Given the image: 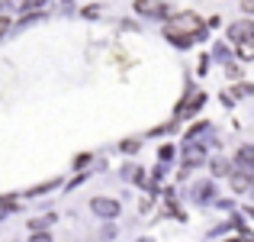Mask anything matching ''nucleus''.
<instances>
[{"label":"nucleus","instance_id":"obj_1","mask_svg":"<svg viewBox=\"0 0 254 242\" xmlns=\"http://www.w3.org/2000/svg\"><path fill=\"white\" fill-rule=\"evenodd\" d=\"M164 39L177 49H190L193 42H203L206 39V23L199 19V13L193 10H180L164 23Z\"/></svg>","mask_w":254,"mask_h":242},{"label":"nucleus","instance_id":"obj_2","mask_svg":"<svg viewBox=\"0 0 254 242\" xmlns=\"http://www.w3.org/2000/svg\"><path fill=\"white\" fill-rule=\"evenodd\" d=\"M135 13L148 19H171V6L168 3H151V0H135Z\"/></svg>","mask_w":254,"mask_h":242},{"label":"nucleus","instance_id":"obj_3","mask_svg":"<svg viewBox=\"0 0 254 242\" xmlns=\"http://www.w3.org/2000/svg\"><path fill=\"white\" fill-rule=\"evenodd\" d=\"M90 210L97 213V217H103V220H113V217H119V200H113V197H93L90 200Z\"/></svg>","mask_w":254,"mask_h":242},{"label":"nucleus","instance_id":"obj_4","mask_svg":"<svg viewBox=\"0 0 254 242\" xmlns=\"http://www.w3.org/2000/svg\"><path fill=\"white\" fill-rule=\"evenodd\" d=\"M199 165H206V145L187 142L184 145V168H199Z\"/></svg>","mask_w":254,"mask_h":242},{"label":"nucleus","instance_id":"obj_5","mask_svg":"<svg viewBox=\"0 0 254 242\" xmlns=\"http://www.w3.org/2000/svg\"><path fill=\"white\" fill-rule=\"evenodd\" d=\"M225 36L232 39V42H245V39H251L254 36V19H235V23L229 26V32H225Z\"/></svg>","mask_w":254,"mask_h":242},{"label":"nucleus","instance_id":"obj_6","mask_svg":"<svg viewBox=\"0 0 254 242\" xmlns=\"http://www.w3.org/2000/svg\"><path fill=\"white\" fill-rule=\"evenodd\" d=\"M235 171H245L254 178V145H242L235 152Z\"/></svg>","mask_w":254,"mask_h":242},{"label":"nucleus","instance_id":"obj_7","mask_svg":"<svg viewBox=\"0 0 254 242\" xmlns=\"http://www.w3.org/2000/svg\"><path fill=\"white\" fill-rule=\"evenodd\" d=\"M190 197L196 200V204H209V200L216 197V184H212V181H196L193 191H190Z\"/></svg>","mask_w":254,"mask_h":242},{"label":"nucleus","instance_id":"obj_8","mask_svg":"<svg viewBox=\"0 0 254 242\" xmlns=\"http://www.w3.org/2000/svg\"><path fill=\"white\" fill-rule=\"evenodd\" d=\"M229 181H232V191H235V194H248L251 184H254V178H251V174H245V171H232Z\"/></svg>","mask_w":254,"mask_h":242},{"label":"nucleus","instance_id":"obj_9","mask_svg":"<svg viewBox=\"0 0 254 242\" xmlns=\"http://www.w3.org/2000/svg\"><path fill=\"white\" fill-rule=\"evenodd\" d=\"M206 165H209L212 178H222V174H232V171H235V168H232V161H225L222 155H219V158H209Z\"/></svg>","mask_w":254,"mask_h":242},{"label":"nucleus","instance_id":"obj_10","mask_svg":"<svg viewBox=\"0 0 254 242\" xmlns=\"http://www.w3.org/2000/svg\"><path fill=\"white\" fill-rule=\"evenodd\" d=\"M212 58H216L219 65H229V62H232V52H229V45H225V42H216V45H212Z\"/></svg>","mask_w":254,"mask_h":242},{"label":"nucleus","instance_id":"obj_11","mask_svg":"<svg viewBox=\"0 0 254 242\" xmlns=\"http://www.w3.org/2000/svg\"><path fill=\"white\" fill-rule=\"evenodd\" d=\"M238 58H242V62H251L254 58V36L245 39V42H238Z\"/></svg>","mask_w":254,"mask_h":242},{"label":"nucleus","instance_id":"obj_12","mask_svg":"<svg viewBox=\"0 0 254 242\" xmlns=\"http://www.w3.org/2000/svg\"><path fill=\"white\" fill-rule=\"evenodd\" d=\"M199 132H209V123H196L190 132H187V142H199Z\"/></svg>","mask_w":254,"mask_h":242},{"label":"nucleus","instance_id":"obj_13","mask_svg":"<svg viewBox=\"0 0 254 242\" xmlns=\"http://www.w3.org/2000/svg\"><path fill=\"white\" fill-rule=\"evenodd\" d=\"M52 220H55V217H52V213H49V217H39V220H32L29 226H32V230H42V226H49Z\"/></svg>","mask_w":254,"mask_h":242},{"label":"nucleus","instance_id":"obj_14","mask_svg":"<svg viewBox=\"0 0 254 242\" xmlns=\"http://www.w3.org/2000/svg\"><path fill=\"white\" fill-rule=\"evenodd\" d=\"M171 155H174V145H161V161H164V165L171 161Z\"/></svg>","mask_w":254,"mask_h":242},{"label":"nucleus","instance_id":"obj_15","mask_svg":"<svg viewBox=\"0 0 254 242\" xmlns=\"http://www.w3.org/2000/svg\"><path fill=\"white\" fill-rule=\"evenodd\" d=\"M45 0H23V10H39Z\"/></svg>","mask_w":254,"mask_h":242},{"label":"nucleus","instance_id":"obj_16","mask_svg":"<svg viewBox=\"0 0 254 242\" xmlns=\"http://www.w3.org/2000/svg\"><path fill=\"white\" fill-rule=\"evenodd\" d=\"M29 242H52V236H49V233H32Z\"/></svg>","mask_w":254,"mask_h":242},{"label":"nucleus","instance_id":"obj_17","mask_svg":"<svg viewBox=\"0 0 254 242\" xmlns=\"http://www.w3.org/2000/svg\"><path fill=\"white\" fill-rule=\"evenodd\" d=\"M138 149V139H132V142H123V152H135Z\"/></svg>","mask_w":254,"mask_h":242},{"label":"nucleus","instance_id":"obj_18","mask_svg":"<svg viewBox=\"0 0 254 242\" xmlns=\"http://www.w3.org/2000/svg\"><path fill=\"white\" fill-rule=\"evenodd\" d=\"M242 10H245V13L251 16V13H254V0H242Z\"/></svg>","mask_w":254,"mask_h":242},{"label":"nucleus","instance_id":"obj_19","mask_svg":"<svg viewBox=\"0 0 254 242\" xmlns=\"http://www.w3.org/2000/svg\"><path fill=\"white\" fill-rule=\"evenodd\" d=\"M87 161H90V155H77V158H74V168H84Z\"/></svg>","mask_w":254,"mask_h":242},{"label":"nucleus","instance_id":"obj_20","mask_svg":"<svg viewBox=\"0 0 254 242\" xmlns=\"http://www.w3.org/2000/svg\"><path fill=\"white\" fill-rule=\"evenodd\" d=\"M6 29H10V19H6L3 13H0V32H6Z\"/></svg>","mask_w":254,"mask_h":242},{"label":"nucleus","instance_id":"obj_21","mask_svg":"<svg viewBox=\"0 0 254 242\" xmlns=\"http://www.w3.org/2000/svg\"><path fill=\"white\" fill-rule=\"evenodd\" d=\"M235 242H254V236H242V239H235Z\"/></svg>","mask_w":254,"mask_h":242},{"label":"nucleus","instance_id":"obj_22","mask_svg":"<svg viewBox=\"0 0 254 242\" xmlns=\"http://www.w3.org/2000/svg\"><path fill=\"white\" fill-rule=\"evenodd\" d=\"M142 242H151V239H142Z\"/></svg>","mask_w":254,"mask_h":242},{"label":"nucleus","instance_id":"obj_23","mask_svg":"<svg viewBox=\"0 0 254 242\" xmlns=\"http://www.w3.org/2000/svg\"><path fill=\"white\" fill-rule=\"evenodd\" d=\"M251 194H254V184H251Z\"/></svg>","mask_w":254,"mask_h":242}]
</instances>
